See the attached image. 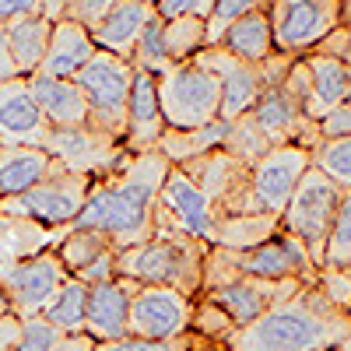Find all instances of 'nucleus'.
Masks as SVG:
<instances>
[{
    "instance_id": "1",
    "label": "nucleus",
    "mask_w": 351,
    "mask_h": 351,
    "mask_svg": "<svg viewBox=\"0 0 351 351\" xmlns=\"http://www.w3.org/2000/svg\"><path fill=\"white\" fill-rule=\"evenodd\" d=\"M169 169L172 162L158 148L127 152L112 172L95 180L84 208L67 228H99L112 239V250L141 246L155 232V208Z\"/></svg>"
},
{
    "instance_id": "2",
    "label": "nucleus",
    "mask_w": 351,
    "mask_h": 351,
    "mask_svg": "<svg viewBox=\"0 0 351 351\" xmlns=\"http://www.w3.org/2000/svg\"><path fill=\"white\" fill-rule=\"evenodd\" d=\"M348 337L351 313L330 302L319 285H302L288 302L243 327L228 351H341Z\"/></svg>"
},
{
    "instance_id": "3",
    "label": "nucleus",
    "mask_w": 351,
    "mask_h": 351,
    "mask_svg": "<svg viewBox=\"0 0 351 351\" xmlns=\"http://www.w3.org/2000/svg\"><path fill=\"white\" fill-rule=\"evenodd\" d=\"M208 250H211L208 243L186 236V232L155 225L152 239H144L141 246H130V250H116V274L130 278L137 285H165L197 299L204 291Z\"/></svg>"
},
{
    "instance_id": "4",
    "label": "nucleus",
    "mask_w": 351,
    "mask_h": 351,
    "mask_svg": "<svg viewBox=\"0 0 351 351\" xmlns=\"http://www.w3.org/2000/svg\"><path fill=\"white\" fill-rule=\"evenodd\" d=\"M232 278H267V281L295 278L302 285H316L319 267L295 236L278 228L271 239H263L250 250H221V246L208 250V260H204V291L218 288Z\"/></svg>"
},
{
    "instance_id": "5",
    "label": "nucleus",
    "mask_w": 351,
    "mask_h": 351,
    "mask_svg": "<svg viewBox=\"0 0 351 351\" xmlns=\"http://www.w3.org/2000/svg\"><path fill=\"white\" fill-rule=\"evenodd\" d=\"M158 102L172 130H197L221 120V81L197 60L172 64L158 74Z\"/></svg>"
},
{
    "instance_id": "6",
    "label": "nucleus",
    "mask_w": 351,
    "mask_h": 351,
    "mask_svg": "<svg viewBox=\"0 0 351 351\" xmlns=\"http://www.w3.org/2000/svg\"><path fill=\"white\" fill-rule=\"evenodd\" d=\"M341 197H344V190L330 176H324L316 165H309L295 186V193H291L288 208L281 211V228L309 250L316 267H324V253H327V239L334 232Z\"/></svg>"
},
{
    "instance_id": "7",
    "label": "nucleus",
    "mask_w": 351,
    "mask_h": 351,
    "mask_svg": "<svg viewBox=\"0 0 351 351\" xmlns=\"http://www.w3.org/2000/svg\"><path fill=\"white\" fill-rule=\"evenodd\" d=\"M88 102V123L95 130L123 141L127 134V106H130V84H134V64L116 53L99 49L84 71L74 77Z\"/></svg>"
},
{
    "instance_id": "8",
    "label": "nucleus",
    "mask_w": 351,
    "mask_h": 351,
    "mask_svg": "<svg viewBox=\"0 0 351 351\" xmlns=\"http://www.w3.org/2000/svg\"><path fill=\"white\" fill-rule=\"evenodd\" d=\"M193 60L218 74V81H221V112L218 116L221 120H236V116L253 109V102L260 99V92L267 84L285 81L295 56L274 53L271 60H263V64H243L236 56H228L221 46H204Z\"/></svg>"
},
{
    "instance_id": "9",
    "label": "nucleus",
    "mask_w": 351,
    "mask_h": 351,
    "mask_svg": "<svg viewBox=\"0 0 351 351\" xmlns=\"http://www.w3.org/2000/svg\"><path fill=\"white\" fill-rule=\"evenodd\" d=\"M92 186H95L92 176L56 169L53 176H46L36 186H28L25 193L4 197L0 200V211L14 215V218H28V221L46 225V228H67L77 218V211L84 208Z\"/></svg>"
},
{
    "instance_id": "10",
    "label": "nucleus",
    "mask_w": 351,
    "mask_h": 351,
    "mask_svg": "<svg viewBox=\"0 0 351 351\" xmlns=\"http://www.w3.org/2000/svg\"><path fill=\"white\" fill-rule=\"evenodd\" d=\"M180 169L211 200L218 221L232 218V215H256L253 200H250V169H253L250 162L228 155L225 148H211L197 158L180 162Z\"/></svg>"
},
{
    "instance_id": "11",
    "label": "nucleus",
    "mask_w": 351,
    "mask_h": 351,
    "mask_svg": "<svg viewBox=\"0 0 351 351\" xmlns=\"http://www.w3.org/2000/svg\"><path fill=\"white\" fill-rule=\"evenodd\" d=\"M274 49L306 56L341 25V0H271L267 4Z\"/></svg>"
},
{
    "instance_id": "12",
    "label": "nucleus",
    "mask_w": 351,
    "mask_h": 351,
    "mask_svg": "<svg viewBox=\"0 0 351 351\" xmlns=\"http://www.w3.org/2000/svg\"><path fill=\"white\" fill-rule=\"evenodd\" d=\"M67 267L60 263L56 250H39L32 256H21V260H4L0 263V285L8 288V295L14 302V316L28 319V316H39L46 309V302L56 295V288L67 281Z\"/></svg>"
},
{
    "instance_id": "13",
    "label": "nucleus",
    "mask_w": 351,
    "mask_h": 351,
    "mask_svg": "<svg viewBox=\"0 0 351 351\" xmlns=\"http://www.w3.org/2000/svg\"><path fill=\"white\" fill-rule=\"evenodd\" d=\"M309 165H313V155L302 144H278L263 158H256L250 169L253 211L281 218V211L288 208V200H291V193H295V186Z\"/></svg>"
},
{
    "instance_id": "14",
    "label": "nucleus",
    "mask_w": 351,
    "mask_h": 351,
    "mask_svg": "<svg viewBox=\"0 0 351 351\" xmlns=\"http://www.w3.org/2000/svg\"><path fill=\"white\" fill-rule=\"evenodd\" d=\"M155 225L186 232V236L200 239V243H215V228H218V215L211 208V200L200 193V186L190 180V176L172 165L162 193H158V208H155Z\"/></svg>"
},
{
    "instance_id": "15",
    "label": "nucleus",
    "mask_w": 351,
    "mask_h": 351,
    "mask_svg": "<svg viewBox=\"0 0 351 351\" xmlns=\"http://www.w3.org/2000/svg\"><path fill=\"white\" fill-rule=\"evenodd\" d=\"M193 319V299L165 285H137L130 299V334L148 341L183 337Z\"/></svg>"
},
{
    "instance_id": "16",
    "label": "nucleus",
    "mask_w": 351,
    "mask_h": 351,
    "mask_svg": "<svg viewBox=\"0 0 351 351\" xmlns=\"http://www.w3.org/2000/svg\"><path fill=\"white\" fill-rule=\"evenodd\" d=\"M46 152L60 162L64 169L81 172V176H92V180H102V176L112 172L116 162L127 155L123 141H116V137L95 130L92 123L53 130L49 141H46Z\"/></svg>"
},
{
    "instance_id": "17",
    "label": "nucleus",
    "mask_w": 351,
    "mask_h": 351,
    "mask_svg": "<svg viewBox=\"0 0 351 351\" xmlns=\"http://www.w3.org/2000/svg\"><path fill=\"white\" fill-rule=\"evenodd\" d=\"M302 288V281L285 278V281H267V278H232L218 288H208L200 295H208L215 306H221L228 313V319L239 330L250 327L253 319H260L263 313H271L274 306L288 302L295 291Z\"/></svg>"
},
{
    "instance_id": "18",
    "label": "nucleus",
    "mask_w": 351,
    "mask_h": 351,
    "mask_svg": "<svg viewBox=\"0 0 351 351\" xmlns=\"http://www.w3.org/2000/svg\"><path fill=\"white\" fill-rule=\"evenodd\" d=\"M250 116L263 130V137L271 141V148H278V144H302V148L313 152V144L319 141L316 120H309V116L302 112L299 99L285 88V81L263 88L260 99L250 109Z\"/></svg>"
},
{
    "instance_id": "19",
    "label": "nucleus",
    "mask_w": 351,
    "mask_h": 351,
    "mask_svg": "<svg viewBox=\"0 0 351 351\" xmlns=\"http://www.w3.org/2000/svg\"><path fill=\"white\" fill-rule=\"evenodd\" d=\"M53 127L43 116L28 77L0 81V144H25V148H46Z\"/></svg>"
},
{
    "instance_id": "20",
    "label": "nucleus",
    "mask_w": 351,
    "mask_h": 351,
    "mask_svg": "<svg viewBox=\"0 0 351 351\" xmlns=\"http://www.w3.org/2000/svg\"><path fill=\"white\" fill-rule=\"evenodd\" d=\"M137 281L130 278H109L99 285H88V306H84V334L95 341H120L130 334V299Z\"/></svg>"
},
{
    "instance_id": "21",
    "label": "nucleus",
    "mask_w": 351,
    "mask_h": 351,
    "mask_svg": "<svg viewBox=\"0 0 351 351\" xmlns=\"http://www.w3.org/2000/svg\"><path fill=\"white\" fill-rule=\"evenodd\" d=\"M169 130L162 102H158V77L134 67V84H130V106H127V134H123V148L127 152H152Z\"/></svg>"
},
{
    "instance_id": "22",
    "label": "nucleus",
    "mask_w": 351,
    "mask_h": 351,
    "mask_svg": "<svg viewBox=\"0 0 351 351\" xmlns=\"http://www.w3.org/2000/svg\"><path fill=\"white\" fill-rule=\"evenodd\" d=\"M99 53L92 32L77 21H53V36H49V46H46V56L36 74H46V77H77L84 71V64Z\"/></svg>"
},
{
    "instance_id": "23",
    "label": "nucleus",
    "mask_w": 351,
    "mask_h": 351,
    "mask_svg": "<svg viewBox=\"0 0 351 351\" xmlns=\"http://www.w3.org/2000/svg\"><path fill=\"white\" fill-rule=\"evenodd\" d=\"M309 64V92L302 99V112L309 120H324L330 109L348 102V64L344 56L330 53H306Z\"/></svg>"
},
{
    "instance_id": "24",
    "label": "nucleus",
    "mask_w": 351,
    "mask_h": 351,
    "mask_svg": "<svg viewBox=\"0 0 351 351\" xmlns=\"http://www.w3.org/2000/svg\"><path fill=\"white\" fill-rule=\"evenodd\" d=\"M28 84H32V95H36V102H39V109H43V116L49 120L53 130L88 123V102H84V92L77 88L74 77L32 74Z\"/></svg>"
},
{
    "instance_id": "25",
    "label": "nucleus",
    "mask_w": 351,
    "mask_h": 351,
    "mask_svg": "<svg viewBox=\"0 0 351 351\" xmlns=\"http://www.w3.org/2000/svg\"><path fill=\"white\" fill-rule=\"evenodd\" d=\"M152 14H155L152 4H141V0H120V4H116V8L92 28V39H95L99 49L130 60L134 46H137V39H141V32H144V25H148Z\"/></svg>"
},
{
    "instance_id": "26",
    "label": "nucleus",
    "mask_w": 351,
    "mask_h": 351,
    "mask_svg": "<svg viewBox=\"0 0 351 351\" xmlns=\"http://www.w3.org/2000/svg\"><path fill=\"white\" fill-rule=\"evenodd\" d=\"M64 169L46 148H25V144H4L0 148V200L25 193L28 186L43 183L46 176Z\"/></svg>"
},
{
    "instance_id": "27",
    "label": "nucleus",
    "mask_w": 351,
    "mask_h": 351,
    "mask_svg": "<svg viewBox=\"0 0 351 351\" xmlns=\"http://www.w3.org/2000/svg\"><path fill=\"white\" fill-rule=\"evenodd\" d=\"M218 46L236 56L243 64H263L278 53L274 49V32H271V18H267V8H256L250 14H243L239 21H232L225 28V36L218 39Z\"/></svg>"
},
{
    "instance_id": "28",
    "label": "nucleus",
    "mask_w": 351,
    "mask_h": 351,
    "mask_svg": "<svg viewBox=\"0 0 351 351\" xmlns=\"http://www.w3.org/2000/svg\"><path fill=\"white\" fill-rule=\"evenodd\" d=\"M49 36H53V21L43 18V14H32V18H21V21L8 25V49H11L18 77H32L39 71L46 46H49Z\"/></svg>"
},
{
    "instance_id": "29",
    "label": "nucleus",
    "mask_w": 351,
    "mask_h": 351,
    "mask_svg": "<svg viewBox=\"0 0 351 351\" xmlns=\"http://www.w3.org/2000/svg\"><path fill=\"white\" fill-rule=\"evenodd\" d=\"M64 232L67 228H46V225H36L28 218H14V215L0 211V263L49 250V246L60 243Z\"/></svg>"
},
{
    "instance_id": "30",
    "label": "nucleus",
    "mask_w": 351,
    "mask_h": 351,
    "mask_svg": "<svg viewBox=\"0 0 351 351\" xmlns=\"http://www.w3.org/2000/svg\"><path fill=\"white\" fill-rule=\"evenodd\" d=\"M225 130H228V120H215L208 127H197V130H165L162 141L155 144V148L172 162V165H180L186 158H197L204 152H211V148H221V141H225Z\"/></svg>"
},
{
    "instance_id": "31",
    "label": "nucleus",
    "mask_w": 351,
    "mask_h": 351,
    "mask_svg": "<svg viewBox=\"0 0 351 351\" xmlns=\"http://www.w3.org/2000/svg\"><path fill=\"white\" fill-rule=\"evenodd\" d=\"M278 228H281V218H274V215H232V218H221L218 221L211 246H221V250H250V246H256L263 239H271Z\"/></svg>"
},
{
    "instance_id": "32",
    "label": "nucleus",
    "mask_w": 351,
    "mask_h": 351,
    "mask_svg": "<svg viewBox=\"0 0 351 351\" xmlns=\"http://www.w3.org/2000/svg\"><path fill=\"white\" fill-rule=\"evenodd\" d=\"M53 250H56V256H60V263L67 267V274L74 278L92 260H99L102 253H109L112 250V239L106 236V232H99V228H67Z\"/></svg>"
},
{
    "instance_id": "33",
    "label": "nucleus",
    "mask_w": 351,
    "mask_h": 351,
    "mask_svg": "<svg viewBox=\"0 0 351 351\" xmlns=\"http://www.w3.org/2000/svg\"><path fill=\"white\" fill-rule=\"evenodd\" d=\"M84 306H88V285L77 278H67L39 316H46L56 330L77 334V330H84Z\"/></svg>"
},
{
    "instance_id": "34",
    "label": "nucleus",
    "mask_w": 351,
    "mask_h": 351,
    "mask_svg": "<svg viewBox=\"0 0 351 351\" xmlns=\"http://www.w3.org/2000/svg\"><path fill=\"white\" fill-rule=\"evenodd\" d=\"M208 46V25L204 18H172L165 21V53L172 64L193 60V56Z\"/></svg>"
},
{
    "instance_id": "35",
    "label": "nucleus",
    "mask_w": 351,
    "mask_h": 351,
    "mask_svg": "<svg viewBox=\"0 0 351 351\" xmlns=\"http://www.w3.org/2000/svg\"><path fill=\"white\" fill-rule=\"evenodd\" d=\"M221 148L228 152V155H236V158H243V162H256V158H263L271 152V141L263 137V130L256 127V120L250 112H243V116H236V120H228V130H225V141H221Z\"/></svg>"
},
{
    "instance_id": "36",
    "label": "nucleus",
    "mask_w": 351,
    "mask_h": 351,
    "mask_svg": "<svg viewBox=\"0 0 351 351\" xmlns=\"http://www.w3.org/2000/svg\"><path fill=\"white\" fill-rule=\"evenodd\" d=\"M309 155L313 165L330 176L341 190H351V137H319Z\"/></svg>"
},
{
    "instance_id": "37",
    "label": "nucleus",
    "mask_w": 351,
    "mask_h": 351,
    "mask_svg": "<svg viewBox=\"0 0 351 351\" xmlns=\"http://www.w3.org/2000/svg\"><path fill=\"white\" fill-rule=\"evenodd\" d=\"M130 64L141 67V71H148V74H155V77L172 67L169 53H165V21H162L158 14H152L148 25H144V32H141L137 46H134Z\"/></svg>"
},
{
    "instance_id": "38",
    "label": "nucleus",
    "mask_w": 351,
    "mask_h": 351,
    "mask_svg": "<svg viewBox=\"0 0 351 351\" xmlns=\"http://www.w3.org/2000/svg\"><path fill=\"white\" fill-rule=\"evenodd\" d=\"M190 330H197L200 337H211V341H218V344H232V337L239 334V327L228 319V313H225L221 306H215L208 295H197V299H193Z\"/></svg>"
},
{
    "instance_id": "39",
    "label": "nucleus",
    "mask_w": 351,
    "mask_h": 351,
    "mask_svg": "<svg viewBox=\"0 0 351 351\" xmlns=\"http://www.w3.org/2000/svg\"><path fill=\"white\" fill-rule=\"evenodd\" d=\"M348 263H351V190H344L341 197L334 232H330L327 253H324V267H348Z\"/></svg>"
},
{
    "instance_id": "40",
    "label": "nucleus",
    "mask_w": 351,
    "mask_h": 351,
    "mask_svg": "<svg viewBox=\"0 0 351 351\" xmlns=\"http://www.w3.org/2000/svg\"><path fill=\"white\" fill-rule=\"evenodd\" d=\"M256 8H267V4H263V0H215L208 21H204L208 25V46H218V39L225 36V28L232 21H239L243 14L256 11Z\"/></svg>"
},
{
    "instance_id": "41",
    "label": "nucleus",
    "mask_w": 351,
    "mask_h": 351,
    "mask_svg": "<svg viewBox=\"0 0 351 351\" xmlns=\"http://www.w3.org/2000/svg\"><path fill=\"white\" fill-rule=\"evenodd\" d=\"M64 330H56L46 316H28L21 319V334H18V344L14 351H56Z\"/></svg>"
},
{
    "instance_id": "42",
    "label": "nucleus",
    "mask_w": 351,
    "mask_h": 351,
    "mask_svg": "<svg viewBox=\"0 0 351 351\" xmlns=\"http://www.w3.org/2000/svg\"><path fill=\"white\" fill-rule=\"evenodd\" d=\"M95 351H190V330L183 337H169V341H148V337H120V341H99Z\"/></svg>"
},
{
    "instance_id": "43",
    "label": "nucleus",
    "mask_w": 351,
    "mask_h": 351,
    "mask_svg": "<svg viewBox=\"0 0 351 351\" xmlns=\"http://www.w3.org/2000/svg\"><path fill=\"white\" fill-rule=\"evenodd\" d=\"M316 285L324 288V295L330 302H337L341 309L351 313V263L348 267H319Z\"/></svg>"
},
{
    "instance_id": "44",
    "label": "nucleus",
    "mask_w": 351,
    "mask_h": 351,
    "mask_svg": "<svg viewBox=\"0 0 351 351\" xmlns=\"http://www.w3.org/2000/svg\"><path fill=\"white\" fill-rule=\"evenodd\" d=\"M120 4V0H67V8H64V18L67 21H77V25H84L88 32Z\"/></svg>"
},
{
    "instance_id": "45",
    "label": "nucleus",
    "mask_w": 351,
    "mask_h": 351,
    "mask_svg": "<svg viewBox=\"0 0 351 351\" xmlns=\"http://www.w3.org/2000/svg\"><path fill=\"white\" fill-rule=\"evenodd\" d=\"M215 8V0H155V14L162 21H172V18H204L208 21Z\"/></svg>"
},
{
    "instance_id": "46",
    "label": "nucleus",
    "mask_w": 351,
    "mask_h": 351,
    "mask_svg": "<svg viewBox=\"0 0 351 351\" xmlns=\"http://www.w3.org/2000/svg\"><path fill=\"white\" fill-rule=\"evenodd\" d=\"M319 137H351V106L341 102L337 109H330L324 120H316Z\"/></svg>"
},
{
    "instance_id": "47",
    "label": "nucleus",
    "mask_w": 351,
    "mask_h": 351,
    "mask_svg": "<svg viewBox=\"0 0 351 351\" xmlns=\"http://www.w3.org/2000/svg\"><path fill=\"white\" fill-rule=\"evenodd\" d=\"M74 278L84 281V285H99V281L116 278V250H109V253H102L99 260H92V263H88L84 271H77Z\"/></svg>"
},
{
    "instance_id": "48",
    "label": "nucleus",
    "mask_w": 351,
    "mask_h": 351,
    "mask_svg": "<svg viewBox=\"0 0 351 351\" xmlns=\"http://www.w3.org/2000/svg\"><path fill=\"white\" fill-rule=\"evenodd\" d=\"M32 14H43V0H0V25H11Z\"/></svg>"
},
{
    "instance_id": "49",
    "label": "nucleus",
    "mask_w": 351,
    "mask_h": 351,
    "mask_svg": "<svg viewBox=\"0 0 351 351\" xmlns=\"http://www.w3.org/2000/svg\"><path fill=\"white\" fill-rule=\"evenodd\" d=\"M21 334V319L18 316H0V351H14Z\"/></svg>"
},
{
    "instance_id": "50",
    "label": "nucleus",
    "mask_w": 351,
    "mask_h": 351,
    "mask_svg": "<svg viewBox=\"0 0 351 351\" xmlns=\"http://www.w3.org/2000/svg\"><path fill=\"white\" fill-rule=\"evenodd\" d=\"M95 337L92 334H84V330H77V334H64L60 337V344H56V351H95Z\"/></svg>"
},
{
    "instance_id": "51",
    "label": "nucleus",
    "mask_w": 351,
    "mask_h": 351,
    "mask_svg": "<svg viewBox=\"0 0 351 351\" xmlns=\"http://www.w3.org/2000/svg\"><path fill=\"white\" fill-rule=\"evenodd\" d=\"M11 77H18V71L8 49V25H0V81H11Z\"/></svg>"
},
{
    "instance_id": "52",
    "label": "nucleus",
    "mask_w": 351,
    "mask_h": 351,
    "mask_svg": "<svg viewBox=\"0 0 351 351\" xmlns=\"http://www.w3.org/2000/svg\"><path fill=\"white\" fill-rule=\"evenodd\" d=\"M64 8H67V0H43V18L60 21L64 18Z\"/></svg>"
},
{
    "instance_id": "53",
    "label": "nucleus",
    "mask_w": 351,
    "mask_h": 351,
    "mask_svg": "<svg viewBox=\"0 0 351 351\" xmlns=\"http://www.w3.org/2000/svg\"><path fill=\"white\" fill-rule=\"evenodd\" d=\"M0 316H14V302H11V295H8L4 285H0Z\"/></svg>"
},
{
    "instance_id": "54",
    "label": "nucleus",
    "mask_w": 351,
    "mask_h": 351,
    "mask_svg": "<svg viewBox=\"0 0 351 351\" xmlns=\"http://www.w3.org/2000/svg\"><path fill=\"white\" fill-rule=\"evenodd\" d=\"M341 25H351V0H341Z\"/></svg>"
},
{
    "instance_id": "55",
    "label": "nucleus",
    "mask_w": 351,
    "mask_h": 351,
    "mask_svg": "<svg viewBox=\"0 0 351 351\" xmlns=\"http://www.w3.org/2000/svg\"><path fill=\"white\" fill-rule=\"evenodd\" d=\"M344 64H348V106H351V49L344 53Z\"/></svg>"
},
{
    "instance_id": "56",
    "label": "nucleus",
    "mask_w": 351,
    "mask_h": 351,
    "mask_svg": "<svg viewBox=\"0 0 351 351\" xmlns=\"http://www.w3.org/2000/svg\"><path fill=\"white\" fill-rule=\"evenodd\" d=\"M341 351H351V337H348V341H344V344H341Z\"/></svg>"
},
{
    "instance_id": "57",
    "label": "nucleus",
    "mask_w": 351,
    "mask_h": 351,
    "mask_svg": "<svg viewBox=\"0 0 351 351\" xmlns=\"http://www.w3.org/2000/svg\"><path fill=\"white\" fill-rule=\"evenodd\" d=\"M141 4H152V8H155V0H141Z\"/></svg>"
},
{
    "instance_id": "58",
    "label": "nucleus",
    "mask_w": 351,
    "mask_h": 351,
    "mask_svg": "<svg viewBox=\"0 0 351 351\" xmlns=\"http://www.w3.org/2000/svg\"><path fill=\"white\" fill-rule=\"evenodd\" d=\"M263 4H271V0H263Z\"/></svg>"
},
{
    "instance_id": "59",
    "label": "nucleus",
    "mask_w": 351,
    "mask_h": 351,
    "mask_svg": "<svg viewBox=\"0 0 351 351\" xmlns=\"http://www.w3.org/2000/svg\"><path fill=\"white\" fill-rule=\"evenodd\" d=\"M0 148H4V144H0Z\"/></svg>"
},
{
    "instance_id": "60",
    "label": "nucleus",
    "mask_w": 351,
    "mask_h": 351,
    "mask_svg": "<svg viewBox=\"0 0 351 351\" xmlns=\"http://www.w3.org/2000/svg\"><path fill=\"white\" fill-rule=\"evenodd\" d=\"M348 28H351V25H348Z\"/></svg>"
}]
</instances>
